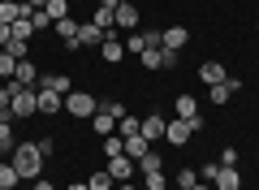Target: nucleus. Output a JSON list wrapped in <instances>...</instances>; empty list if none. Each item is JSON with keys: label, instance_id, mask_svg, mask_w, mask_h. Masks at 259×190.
Returning <instances> with one entry per match:
<instances>
[{"label": "nucleus", "instance_id": "1a4fd4ad", "mask_svg": "<svg viewBox=\"0 0 259 190\" xmlns=\"http://www.w3.org/2000/svg\"><path fill=\"white\" fill-rule=\"evenodd\" d=\"M35 91H56V95H69V91H74V82H69V73H39Z\"/></svg>", "mask_w": 259, "mask_h": 190}, {"label": "nucleus", "instance_id": "f8f14e48", "mask_svg": "<svg viewBox=\"0 0 259 190\" xmlns=\"http://www.w3.org/2000/svg\"><path fill=\"white\" fill-rule=\"evenodd\" d=\"M212 186H216V190H242V173H238V164H221V173H216Z\"/></svg>", "mask_w": 259, "mask_h": 190}, {"label": "nucleus", "instance_id": "a19ab883", "mask_svg": "<svg viewBox=\"0 0 259 190\" xmlns=\"http://www.w3.org/2000/svg\"><path fill=\"white\" fill-rule=\"evenodd\" d=\"M30 190H56V186H52V181H44V177H35V186H30Z\"/></svg>", "mask_w": 259, "mask_h": 190}, {"label": "nucleus", "instance_id": "c03bdc74", "mask_svg": "<svg viewBox=\"0 0 259 190\" xmlns=\"http://www.w3.org/2000/svg\"><path fill=\"white\" fill-rule=\"evenodd\" d=\"M117 190H139V186H134V181H117Z\"/></svg>", "mask_w": 259, "mask_h": 190}, {"label": "nucleus", "instance_id": "f257e3e1", "mask_svg": "<svg viewBox=\"0 0 259 190\" xmlns=\"http://www.w3.org/2000/svg\"><path fill=\"white\" fill-rule=\"evenodd\" d=\"M44 160L48 156L39 151V143H18L13 147V169H18L22 181H35L39 173H44Z\"/></svg>", "mask_w": 259, "mask_h": 190}, {"label": "nucleus", "instance_id": "c9c22d12", "mask_svg": "<svg viewBox=\"0 0 259 190\" xmlns=\"http://www.w3.org/2000/svg\"><path fill=\"white\" fill-rule=\"evenodd\" d=\"M199 181H216V173H221V160H212V164H199Z\"/></svg>", "mask_w": 259, "mask_h": 190}, {"label": "nucleus", "instance_id": "ea45409f", "mask_svg": "<svg viewBox=\"0 0 259 190\" xmlns=\"http://www.w3.org/2000/svg\"><path fill=\"white\" fill-rule=\"evenodd\" d=\"M9 39H13V30H9V26H5V22H0V48L9 44Z\"/></svg>", "mask_w": 259, "mask_h": 190}, {"label": "nucleus", "instance_id": "58836bf2", "mask_svg": "<svg viewBox=\"0 0 259 190\" xmlns=\"http://www.w3.org/2000/svg\"><path fill=\"white\" fill-rule=\"evenodd\" d=\"M177 61H182V52H173V48H164V69H177Z\"/></svg>", "mask_w": 259, "mask_h": 190}, {"label": "nucleus", "instance_id": "de8ad7c7", "mask_svg": "<svg viewBox=\"0 0 259 190\" xmlns=\"http://www.w3.org/2000/svg\"><path fill=\"white\" fill-rule=\"evenodd\" d=\"M255 30H259V26H255Z\"/></svg>", "mask_w": 259, "mask_h": 190}, {"label": "nucleus", "instance_id": "e433bc0d", "mask_svg": "<svg viewBox=\"0 0 259 190\" xmlns=\"http://www.w3.org/2000/svg\"><path fill=\"white\" fill-rule=\"evenodd\" d=\"M9 104H13V78L0 82V112H9Z\"/></svg>", "mask_w": 259, "mask_h": 190}, {"label": "nucleus", "instance_id": "4468645a", "mask_svg": "<svg viewBox=\"0 0 259 190\" xmlns=\"http://www.w3.org/2000/svg\"><path fill=\"white\" fill-rule=\"evenodd\" d=\"M108 39V30H100L95 22H82L78 26V48H95V44H104Z\"/></svg>", "mask_w": 259, "mask_h": 190}, {"label": "nucleus", "instance_id": "49530a36", "mask_svg": "<svg viewBox=\"0 0 259 190\" xmlns=\"http://www.w3.org/2000/svg\"><path fill=\"white\" fill-rule=\"evenodd\" d=\"M5 156H9V147H5V143H0V160H5Z\"/></svg>", "mask_w": 259, "mask_h": 190}, {"label": "nucleus", "instance_id": "72a5a7b5", "mask_svg": "<svg viewBox=\"0 0 259 190\" xmlns=\"http://www.w3.org/2000/svg\"><path fill=\"white\" fill-rule=\"evenodd\" d=\"M194 181H199V173H194L190 164H186V169H177V190H190Z\"/></svg>", "mask_w": 259, "mask_h": 190}, {"label": "nucleus", "instance_id": "f3484780", "mask_svg": "<svg viewBox=\"0 0 259 190\" xmlns=\"http://www.w3.org/2000/svg\"><path fill=\"white\" fill-rule=\"evenodd\" d=\"M13 82H22V87H35L39 82V69H35V61H18V69H13Z\"/></svg>", "mask_w": 259, "mask_h": 190}, {"label": "nucleus", "instance_id": "79ce46f5", "mask_svg": "<svg viewBox=\"0 0 259 190\" xmlns=\"http://www.w3.org/2000/svg\"><path fill=\"white\" fill-rule=\"evenodd\" d=\"M22 5H26V9H44L48 0H22Z\"/></svg>", "mask_w": 259, "mask_h": 190}, {"label": "nucleus", "instance_id": "bb28decb", "mask_svg": "<svg viewBox=\"0 0 259 190\" xmlns=\"http://www.w3.org/2000/svg\"><path fill=\"white\" fill-rule=\"evenodd\" d=\"M44 13H48V18H52V22L69 18V0H48V5H44Z\"/></svg>", "mask_w": 259, "mask_h": 190}, {"label": "nucleus", "instance_id": "f704fd0d", "mask_svg": "<svg viewBox=\"0 0 259 190\" xmlns=\"http://www.w3.org/2000/svg\"><path fill=\"white\" fill-rule=\"evenodd\" d=\"M13 69H18V61H13V56L5 52V48H0V78L9 82V78H13Z\"/></svg>", "mask_w": 259, "mask_h": 190}, {"label": "nucleus", "instance_id": "4be33fe9", "mask_svg": "<svg viewBox=\"0 0 259 190\" xmlns=\"http://www.w3.org/2000/svg\"><path fill=\"white\" fill-rule=\"evenodd\" d=\"M121 44H125V52H130V56H143V52H147V35H143V30H134V35H125Z\"/></svg>", "mask_w": 259, "mask_h": 190}, {"label": "nucleus", "instance_id": "9d476101", "mask_svg": "<svg viewBox=\"0 0 259 190\" xmlns=\"http://www.w3.org/2000/svg\"><path fill=\"white\" fill-rule=\"evenodd\" d=\"M104 169L112 173V181H130V177H134V173H139V164L130 160V156H112V160L104 164Z\"/></svg>", "mask_w": 259, "mask_h": 190}, {"label": "nucleus", "instance_id": "a878e982", "mask_svg": "<svg viewBox=\"0 0 259 190\" xmlns=\"http://www.w3.org/2000/svg\"><path fill=\"white\" fill-rule=\"evenodd\" d=\"M160 169H164V160H160V151L151 147V151H147V156L139 160V173H160Z\"/></svg>", "mask_w": 259, "mask_h": 190}, {"label": "nucleus", "instance_id": "f03ea898", "mask_svg": "<svg viewBox=\"0 0 259 190\" xmlns=\"http://www.w3.org/2000/svg\"><path fill=\"white\" fill-rule=\"evenodd\" d=\"M35 112H39V91H35V87H22V82H13L9 117H13V121H30Z\"/></svg>", "mask_w": 259, "mask_h": 190}, {"label": "nucleus", "instance_id": "39448f33", "mask_svg": "<svg viewBox=\"0 0 259 190\" xmlns=\"http://www.w3.org/2000/svg\"><path fill=\"white\" fill-rule=\"evenodd\" d=\"M139 134L147 138L151 147L164 143V117H160V112H147V117H139Z\"/></svg>", "mask_w": 259, "mask_h": 190}, {"label": "nucleus", "instance_id": "7c9ffc66", "mask_svg": "<svg viewBox=\"0 0 259 190\" xmlns=\"http://www.w3.org/2000/svg\"><path fill=\"white\" fill-rule=\"evenodd\" d=\"M100 112H108V117H125V104H121V100H112V95H108V100H100Z\"/></svg>", "mask_w": 259, "mask_h": 190}, {"label": "nucleus", "instance_id": "20e7f679", "mask_svg": "<svg viewBox=\"0 0 259 190\" xmlns=\"http://www.w3.org/2000/svg\"><path fill=\"white\" fill-rule=\"evenodd\" d=\"M65 112H69L74 121H87V117L100 112V100H95L91 91H69V95H65Z\"/></svg>", "mask_w": 259, "mask_h": 190}, {"label": "nucleus", "instance_id": "9b49d317", "mask_svg": "<svg viewBox=\"0 0 259 190\" xmlns=\"http://www.w3.org/2000/svg\"><path fill=\"white\" fill-rule=\"evenodd\" d=\"M100 56H104L108 65H117L121 56H125V44H121V30H108V39L100 44Z\"/></svg>", "mask_w": 259, "mask_h": 190}, {"label": "nucleus", "instance_id": "0eeeda50", "mask_svg": "<svg viewBox=\"0 0 259 190\" xmlns=\"http://www.w3.org/2000/svg\"><path fill=\"white\" fill-rule=\"evenodd\" d=\"M78 26H82V22H74V18H61V22H52L56 39H61V44L69 48V52H82V48H78Z\"/></svg>", "mask_w": 259, "mask_h": 190}, {"label": "nucleus", "instance_id": "a211bd4d", "mask_svg": "<svg viewBox=\"0 0 259 190\" xmlns=\"http://www.w3.org/2000/svg\"><path fill=\"white\" fill-rule=\"evenodd\" d=\"M151 151V143H147V138H143V134H130L125 138V156H130V160H134V164H139L143 160V156H147Z\"/></svg>", "mask_w": 259, "mask_h": 190}, {"label": "nucleus", "instance_id": "c85d7f7f", "mask_svg": "<svg viewBox=\"0 0 259 190\" xmlns=\"http://www.w3.org/2000/svg\"><path fill=\"white\" fill-rule=\"evenodd\" d=\"M143 190H168L164 169H160V173H143Z\"/></svg>", "mask_w": 259, "mask_h": 190}, {"label": "nucleus", "instance_id": "dca6fc26", "mask_svg": "<svg viewBox=\"0 0 259 190\" xmlns=\"http://www.w3.org/2000/svg\"><path fill=\"white\" fill-rule=\"evenodd\" d=\"M160 35H164V48H173V52H182L190 44V30L186 26H160Z\"/></svg>", "mask_w": 259, "mask_h": 190}, {"label": "nucleus", "instance_id": "5701e85b", "mask_svg": "<svg viewBox=\"0 0 259 190\" xmlns=\"http://www.w3.org/2000/svg\"><path fill=\"white\" fill-rule=\"evenodd\" d=\"M95 134H100V138L117 134V117H108V112H95Z\"/></svg>", "mask_w": 259, "mask_h": 190}, {"label": "nucleus", "instance_id": "423d86ee", "mask_svg": "<svg viewBox=\"0 0 259 190\" xmlns=\"http://www.w3.org/2000/svg\"><path fill=\"white\" fill-rule=\"evenodd\" d=\"M112 22H117L121 35H134V26H139V9H134L130 0H121L117 9H112Z\"/></svg>", "mask_w": 259, "mask_h": 190}, {"label": "nucleus", "instance_id": "2eb2a0df", "mask_svg": "<svg viewBox=\"0 0 259 190\" xmlns=\"http://www.w3.org/2000/svg\"><path fill=\"white\" fill-rule=\"evenodd\" d=\"M173 117H186V121H203V117H199V100H194V95H177V100H173Z\"/></svg>", "mask_w": 259, "mask_h": 190}, {"label": "nucleus", "instance_id": "6e6552de", "mask_svg": "<svg viewBox=\"0 0 259 190\" xmlns=\"http://www.w3.org/2000/svg\"><path fill=\"white\" fill-rule=\"evenodd\" d=\"M238 91H242V78H225V82H212V87H207V100L212 104H229Z\"/></svg>", "mask_w": 259, "mask_h": 190}, {"label": "nucleus", "instance_id": "37998d69", "mask_svg": "<svg viewBox=\"0 0 259 190\" xmlns=\"http://www.w3.org/2000/svg\"><path fill=\"white\" fill-rule=\"evenodd\" d=\"M190 190H216V186H212V181H194Z\"/></svg>", "mask_w": 259, "mask_h": 190}, {"label": "nucleus", "instance_id": "b1692460", "mask_svg": "<svg viewBox=\"0 0 259 190\" xmlns=\"http://www.w3.org/2000/svg\"><path fill=\"white\" fill-rule=\"evenodd\" d=\"M18 181H22V177H18V169H13V160H9V164L0 160V190H13Z\"/></svg>", "mask_w": 259, "mask_h": 190}, {"label": "nucleus", "instance_id": "c756f323", "mask_svg": "<svg viewBox=\"0 0 259 190\" xmlns=\"http://www.w3.org/2000/svg\"><path fill=\"white\" fill-rule=\"evenodd\" d=\"M95 26H100V30H117V22H112V9H104V5H100V9H95Z\"/></svg>", "mask_w": 259, "mask_h": 190}, {"label": "nucleus", "instance_id": "a18cd8bd", "mask_svg": "<svg viewBox=\"0 0 259 190\" xmlns=\"http://www.w3.org/2000/svg\"><path fill=\"white\" fill-rule=\"evenodd\" d=\"M69 190H91V186H87V181H74V186H69Z\"/></svg>", "mask_w": 259, "mask_h": 190}, {"label": "nucleus", "instance_id": "6ab92c4d", "mask_svg": "<svg viewBox=\"0 0 259 190\" xmlns=\"http://www.w3.org/2000/svg\"><path fill=\"white\" fill-rule=\"evenodd\" d=\"M199 78L212 87V82H225L229 73H225V65H221V61H203V65H199Z\"/></svg>", "mask_w": 259, "mask_h": 190}, {"label": "nucleus", "instance_id": "ddd939ff", "mask_svg": "<svg viewBox=\"0 0 259 190\" xmlns=\"http://www.w3.org/2000/svg\"><path fill=\"white\" fill-rule=\"evenodd\" d=\"M65 108V95H56V91H39V117H61Z\"/></svg>", "mask_w": 259, "mask_h": 190}, {"label": "nucleus", "instance_id": "4c0bfd02", "mask_svg": "<svg viewBox=\"0 0 259 190\" xmlns=\"http://www.w3.org/2000/svg\"><path fill=\"white\" fill-rule=\"evenodd\" d=\"M30 26H35V30H52V18H48L44 9H35V13H30Z\"/></svg>", "mask_w": 259, "mask_h": 190}, {"label": "nucleus", "instance_id": "473e14b6", "mask_svg": "<svg viewBox=\"0 0 259 190\" xmlns=\"http://www.w3.org/2000/svg\"><path fill=\"white\" fill-rule=\"evenodd\" d=\"M117 134H121V138H130V134H139V117H130V112H125V117L117 121Z\"/></svg>", "mask_w": 259, "mask_h": 190}, {"label": "nucleus", "instance_id": "393cba45", "mask_svg": "<svg viewBox=\"0 0 259 190\" xmlns=\"http://www.w3.org/2000/svg\"><path fill=\"white\" fill-rule=\"evenodd\" d=\"M112 156H125V138H121V134L104 138V160H112Z\"/></svg>", "mask_w": 259, "mask_h": 190}, {"label": "nucleus", "instance_id": "cd10ccee", "mask_svg": "<svg viewBox=\"0 0 259 190\" xmlns=\"http://www.w3.org/2000/svg\"><path fill=\"white\" fill-rule=\"evenodd\" d=\"M139 61L147 65V69H164V48H147V52H143Z\"/></svg>", "mask_w": 259, "mask_h": 190}, {"label": "nucleus", "instance_id": "2f4dec72", "mask_svg": "<svg viewBox=\"0 0 259 190\" xmlns=\"http://www.w3.org/2000/svg\"><path fill=\"white\" fill-rule=\"evenodd\" d=\"M26 48H30L26 39H9V44H5V52H9L13 61H26Z\"/></svg>", "mask_w": 259, "mask_h": 190}, {"label": "nucleus", "instance_id": "aec40b11", "mask_svg": "<svg viewBox=\"0 0 259 190\" xmlns=\"http://www.w3.org/2000/svg\"><path fill=\"white\" fill-rule=\"evenodd\" d=\"M0 143L9 147V156H13V147H18V130H13V117H9V112H0Z\"/></svg>", "mask_w": 259, "mask_h": 190}, {"label": "nucleus", "instance_id": "412c9836", "mask_svg": "<svg viewBox=\"0 0 259 190\" xmlns=\"http://www.w3.org/2000/svg\"><path fill=\"white\" fill-rule=\"evenodd\" d=\"M87 186H91V190H117V181H112L108 169H95L91 177H87Z\"/></svg>", "mask_w": 259, "mask_h": 190}, {"label": "nucleus", "instance_id": "7ed1b4c3", "mask_svg": "<svg viewBox=\"0 0 259 190\" xmlns=\"http://www.w3.org/2000/svg\"><path fill=\"white\" fill-rule=\"evenodd\" d=\"M194 130H203V121H186V117H168L164 121V143L168 147H186L194 138Z\"/></svg>", "mask_w": 259, "mask_h": 190}]
</instances>
